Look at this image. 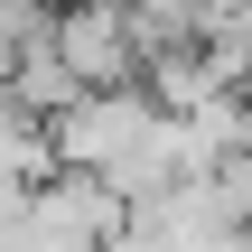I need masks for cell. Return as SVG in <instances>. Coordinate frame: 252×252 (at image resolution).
Returning a JSON list of instances; mask_svg holds the SVG:
<instances>
[{
	"label": "cell",
	"mask_w": 252,
	"mask_h": 252,
	"mask_svg": "<svg viewBox=\"0 0 252 252\" xmlns=\"http://www.w3.org/2000/svg\"><path fill=\"white\" fill-rule=\"evenodd\" d=\"M47 47H56V65L75 75V94H122V84H140L122 0H75V9H56V19H47Z\"/></svg>",
	"instance_id": "obj_2"
},
{
	"label": "cell",
	"mask_w": 252,
	"mask_h": 252,
	"mask_svg": "<svg viewBox=\"0 0 252 252\" xmlns=\"http://www.w3.org/2000/svg\"><path fill=\"white\" fill-rule=\"evenodd\" d=\"M140 131H150V94H140V84H122V94H75L65 112H47V159H56L65 178H103Z\"/></svg>",
	"instance_id": "obj_1"
},
{
	"label": "cell",
	"mask_w": 252,
	"mask_h": 252,
	"mask_svg": "<svg viewBox=\"0 0 252 252\" xmlns=\"http://www.w3.org/2000/svg\"><path fill=\"white\" fill-rule=\"evenodd\" d=\"M243 103H252V56H243Z\"/></svg>",
	"instance_id": "obj_3"
}]
</instances>
